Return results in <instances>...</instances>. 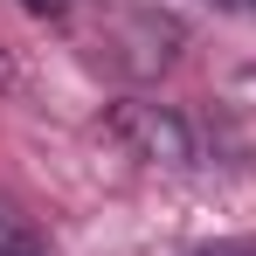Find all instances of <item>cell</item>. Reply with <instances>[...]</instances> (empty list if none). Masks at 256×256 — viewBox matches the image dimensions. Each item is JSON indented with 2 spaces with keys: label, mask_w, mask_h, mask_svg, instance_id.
<instances>
[{
  "label": "cell",
  "mask_w": 256,
  "mask_h": 256,
  "mask_svg": "<svg viewBox=\"0 0 256 256\" xmlns=\"http://www.w3.org/2000/svg\"><path fill=\"white\" fill-rule=\"evenodd\" d=\"M118 132L146 146V160H187V132H180V118H166V111L132 104V111H118Z\"/></svg>",
  "instance_id": "obj_1"
},
{
  "label": "cell",
  "mask_w": 256,
  "mask_h": 256,
  "mask_svg": "<svg viewBox=\"0 0 256 256\" xmlns=\"http://www.w3.org/2000/svg\"><path fill=\"white\" fill-rule=\"evenodd\" d=\"M194 256H256V242H222V250H194Z\"/></svg>",
  "instance_id": "obj_2"
},
{
  "label": "cell",
  "mask_w": 256,
  "mask_h": 256,
  "mask_svg": "<svg viewBox=\"0 0 256 256\" xmlns=\"http://www.w3.org/2000/svg\"><path fill=\"white\" fill-rule=\"evenodd\" d=\"M208 7H228V14H256V0H208Z\"/></svg>",
  "instance_id": "obj_3"
},
{
  "label": "cell",
  "mask_w": 256,
  "mask_h": 256,
  "mask_svg": "<svg viewBox=\"0 0 256 256\" xmlns=\"http://www.w3.org/2000/svg\"><path fill=\"white\" fill-rule=\"evenodd\" d=\"M28 7H35V14H62V0H28Z\"/></svg>",
  "instance_id": "obj_4"
},
{
  "label": "cell",
  "mask_w": 256,
  "mask_h": 256,
  "mask_svg": "<svg viewBox=\"0 0 256 256\" xmlns=\"http://www.w3.org/2000/svg\"><path fill=\"white\" fill-rule=\"evenodd\" d=\"M0 256H21V250H7V242H0Z\"/></svg>",
  "instance_id": "obj_5"
}]
</instances>
